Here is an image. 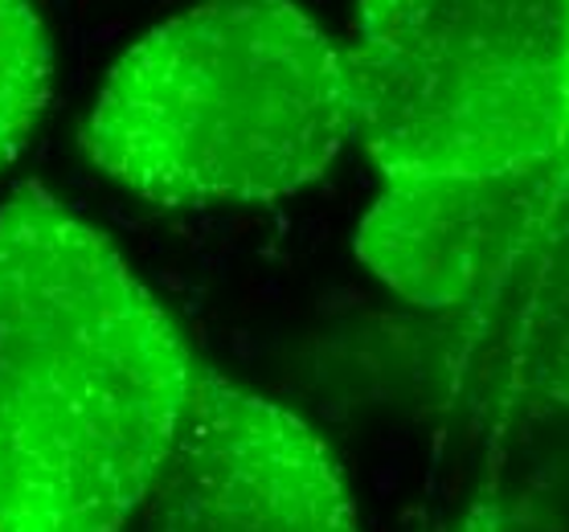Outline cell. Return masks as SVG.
I'll return each mask as SVG.
<instances>
[{"label":"cell","instance_id":"cell-1","mask_svg":"<svg viewBox=\"0 0 569 532\" xmlns=\"http://www.w3.org/2000/svg\"><path fill=\"white\" fill-rule=\"evenodd\" d=\"M197 373L103 230L38 184L0 205V439L21 483L17 532H128Z\"/></svg>","mask_w":569,"mask_h":532},{"label":"cell","instance_id":"cell-2","mask_svg":"<svg viewBox=\"0 0 569 532\" xmlns=\"http://www.w3.org/2000/svg\"><path fill=\"white\" fill-rule=\"evenodd\" d=\"M349 140L345 50L296 0H206L148 29L82 123L94 169L164 209L291 197Z\"/></svg>","mask_w":569,"mask_h":532},{"label":"cell","instance_id":"cell-3","mask_svg":"<svg viewBox=\"0 0 569 532\" xmlns=\"http://www.w3.org/2000/svg\"><path fill=\"white\" fill-rule=\"evenodd\" d=\"M345 62L381 181L569 152V0H357Z\"/></svg>","mask_w":569,"mask_h":532},{"label":"cell","instance_id":"cell-4","mask_svg":"<svg viewBox=\"0 0 569 532\" xmlns=\"http://www.w3.org/2000/svg\"><path fill=\"white\" fill-rule=\"evenodd\" d=\"M143 512L148 532H361L320 430L209 364Z\"/></svg>","mask_w":569,"mask_h":532},{"label":"cell","instance_id":"cell-5","mask_svg":"<svg viewBox=\"0 0 569 532\" xmlns=\"http://www.w3.org/2000/svg\"><path fill=\"white\" fill-rule=\"evenodd\" d=\"M569 221V152L479 177L381 181L357 259L418 312H455L505 287Z\"/></svg>","mask_w":569,"mask_h":532},{"label":"cell","instance_id":"cell-6","mask_svg":"<svg viewBox=\"0 0 569 532\" xmlns=\"http://www.w3.org/2000/svg\"><path fill=\"white\" fill-rule=\"evenodd\" d=\"M422 315L415 377L430 414L492 439L569 418V221L488 299Z\"/></svg>","mask_w":569,"mask_h":532},{"label":"cell","instance_id":"cell-7","mask_svg":"<svg viewBox=\"0 0 569 532\" xmlns=\"http://www.w3.org/2000/svg\"><path fill=\"white\" fill-rule=\"evenodd\" d=\"M53 94V46L33 0H0V172L33 140Z\"/></svg>","mask_w":569,"mask_h":532},{"label":"cell","instance_id":"cell-8","mask_svg":"<svg viewBox=\"0 0 569 532\" xmlns=\"http://www.w3.org/2000/svg\"><path fill=\"white\" fill-rule=\"evenodd\" d=\"M451 532H517V524H512L505 508V495H500V488L492 480L479 488L476 500L467 504V512Z\"/></svg>","mask_w":569,"mask_h":532},{"label":"cell","instance_id":"cell-9","mask_svg":"<svg viewBox=\"0 0 569 532\" xmlns=\"http://www.w3.org/2000/svg\"><path fill=\"white\" fill-rule=\"evenodd\" d=\"M17 512H21V488H17L13 454H9V446L0 439V532L13 529Z\"/></svg>","mask_w":569,"mask_h":532}]
</instances>
